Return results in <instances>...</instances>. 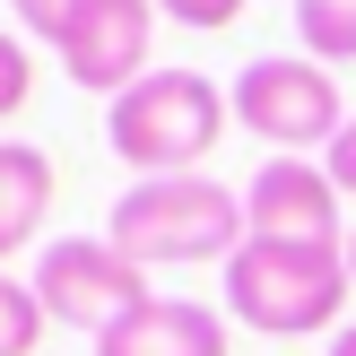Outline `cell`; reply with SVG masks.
<instances>
[{"label":"cell","instance_id":"9a60e30c","mask_svg":"<svg viewBox=\"0 0 356 356\" xmlns=\"http://www.w3.org/2000/svg\"><path fill=\"white\" fill-rule=\"evenodd\" d=\"M9 9H17V26H26V35H44V44H52V26L70 17V0H9Z\"/></svg>","mask_w":356,"mask_h":356},{"label":"cell","instance_id":"3957f363","mask_svg":"<svg viewBox=\"0 0 356 356\" xmlns=\"http://www.w3.org/2000/svg\"><path fill=\"white\" fill-rule=\"evenodd\" d=\"M226 122H235V104H226V87L209 70H148L139 87H122L104 104V148L139 183H156V174H209Z\"/></svg>","mask_w":356,"mask_h":356},{"label":"cell","instance_id":"5b68a950","mask_svg":"<svg viewBox=\"0 0 356 356\" xmlns=\"http://www.w3.org/2000/svg\"><path fill=\"white\" fill-rule=\"evenodd\" d=\"M35 305H44V322L79 330V339L96 348L113 322H131L139 305H156V287H148V270L122 261L104 235H52L44 261H35Z\"/></svg>","mask_w":356,"mask_h":356},{"label":"cell","instance_id":"5bb4252c","mask_svg":"<svg viewBox=\"0 0 356 356\" xmlns=\"http://www.w3.org/2000/svg\"><path fill=\"white\" fill-rule=\"evenodd\" d=\"M322 174H330V183H339L348 200H356V113H348V131L330 139V156H322Z\"/></svg>","mask_w":356,"mask_h":356},{"label":"cell","instance_id":"8fae6325","mask_svg":"<svg viewBox=\"0 0 356 356\" xmlns=\"http://www.w3.org/2000/svg\"><path fill=\"white\" fill-rule=\"evenodd\" d=\"M35 339H44L35 278H9V270H0V356H35Z\"/></svg>","mask_w":356,"mask_h":356},{"label":"cell","instance_id":"6da1fadb","mask_svg":"<svg viewBox=\"0 0 356 356\" xmlns=\"http://www.w3.org/2000/svg\"><path fill=\"white\" fill-rule=\"evenodd\" d=\"M218 287H226V322L261 330V339H322V330H339L356 278H348V243L243 235V252L218 270Z\"/></svg>","mask_w":356,"mask_h":356},{"label":"cell","instance_id":"7c38bea8","mask_svg":"<svg viewBox=\"0 0 356 356\" xmlns=\"http://www.w3.org/2000/svg\"><path fill=\"white\" fill-rule=\"evenodd\" d=\"M26 96H35V52L17 44L9 26H0V122H9L17 104H26Z\"/></svg>","mask_w":356,"mask_h":356},{"label":"cell","instance_id":"8992f818","mask_svg":"<svg viewBox=\"0 0 356 356\" xmlns=\"http://www.w3.org/2000/svg\"><path fill=\"white\" fill-rule=\"evenodd\" d=\"M148 44H156V0H70V17L52 26L61 79L104 104L148 79Z\"/></svg>","mask_w":356,"mask_h":356},{"label":"cell","instance_id":"52a82bcc","mask_svg":"<svg viewBox=\"0 0 356 356\" xmlns=\"http://www.w3.org/2000/svg\"><path fill=\"white\" fill-rule=\"evenodd\" d=\"M243 226L252 235H287V243H348V191L330 183L313 156H270L243 183Z\"/></svg>","mask_w":356,"mask_h":356},{"label":"cell","instance_id":"30bf717a","mask_svg":"<svg viewBox=\"0 0 356 356\" xmlns=\"http://www.w3.org/2000/svg\"><path fill=\"white\" fill-rule=\"evenodd\" d=\"M296 44L322 70L356 61V0H296Z\"/></svg>","mask_w":356,"mask_h":356},{"label":"cell","instance_id":"e0dca14e","mask_svg":"<svg viewBox=\"0 0 356 356\" xmlns=\"http://www.w3.org/2000/svg\"><path fill=\"white\" fill-rule=\"evenodd\" d=\"M348 278H356V226H348Z\"/></svg>","mask_w":356,"mask_h":356},{"label":"cell","instance_id":"ba28073f","mask_svg":"<svg viewBox=\"0 0 356 356\" xmlns=\"http://www.w3.org/2000/svg\"><path fill=\"white\" fill-rule=\"evenodd\" d=\"M96 356H235V348H226V313H218V305L156 296V305H139L131 322L104 330Z\"/></svg>","mask_w":356,"mask_h":356},{"label":"cell","instance_id":"7a4b0ae2","mask_svg":"<svg viewBox=\"0 0 356 356\" xmlns=\"http://www.w3.org/2000/svg\"><path fill=\"white\" fill-rule=\"evenodd\" d=\"M243 191H226L218 174H156L131 183L104 209V243L139 270H200V261H235L243 252Z\"/></svg>","mask_w":356,"mask_h":356},{"label":"cell","instance_id":"9c48e42d","mask_svg":"<svg viewBox=\"0 0 356 356\" xmlns=\"http://www.w3.org/2000/svg\"><path fill=\"white\" fill-rule=\"evenodd\" d=\"M52 191H61V183H52V156L35 148V139H0V270L44 235Z\"/></svg>","mask_w":356,"mask_h":356},{"label":"cell","instance_id":"277c9868","mask_svg":"<svg viewBox=\"0 0 356 356\" xmlns=\"http://www.w3.org/2000/svg\"><path fill=\"white\" fill-rule=\"evenodd\" d=\"M226 104H235V122L261 148H278V156H305V148L330 156V139L348 131V96H339V79H330L313 52H252V61L235 70V87H226Z\"/></svg>","mask_w":356,"mask_h":356},{"label":"cell","instance_id":"2e32d148","mask_svg":"<svg viewBox=\"0 0 356 356\" xmlns=\"http://www.w3.org/2000/svg\"><path fill=\"white\" fill-rule=\"evenodd\" d=\"M330 356H356V322H339V330H330Z\"/></svg>","mask_w":356,"mask_h":356},{"label":"cell","instance_id":"4fadbf2b","mask_svg":"<svg viewBox=\"0 0 356 356\" xmlns=\"http://www.w3.org/2000/svg\"><path fill=\"white\" fill-rule=\"evenodd\" d=\"M156 17H174V26H200V35H218V26H235V17H243V0H156Z\"/></svg>","mask_w":356,"mask_h":356}]
</instances>
